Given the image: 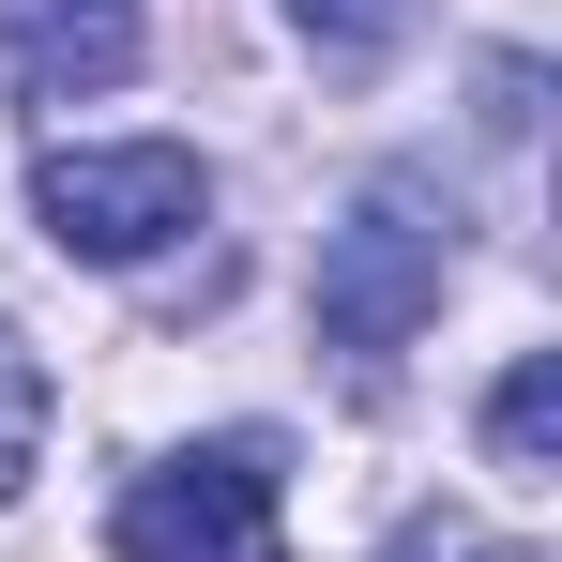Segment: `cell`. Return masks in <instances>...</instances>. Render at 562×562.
Segmentation results:
<instances>
[{
	"mask_svg": "<svg viewBox=\"0 0 562 562\" xmlns=\"http://www.w3.org/2000/svg\"><path fill=\"white\" fill-rule=\"evenodd\" d=\"M106 548L122 562H274V441L244 426V441H198V457L137 471L122 502H106Z\"/></svg>",
	"mask_w": 562,
	"mask_h": 562,
	"instance_id": "cell-3",
	"label": "cell"
},
{
	"mask_svg": "<svg viewBox=\"0 0 562 562\" xmlns=\"http://www.w3.org/2000/svg\"><path fill=\"white\" fill-rule=\"evenodd\" d=\"M31 457H46V366H31V350L0 335V502L31 486Z\"/></svg>",
	"mask_w": 562,
	"mask_h": 562,
	"instance_id": "cell-7",
	"label": "cell"
},
{
	"mask_svg": "<svg viewBox=\"0 0 562 562\" xmlns=\"http://www.w3.org/2000/svg\"><path fill=\"white\" fill-rule=\"evenodd\" d=\"M137 0H0V92L15 106H77L137 77Z\"/></svg>",
	"mask_w": 562,
	"mask_h": 562,
	"instance_id": "cell-4",
	"label": "cell"
},
{
	"mask_svg": "<svg viewBox=\"0 0 562 562\" xmlns=\"http://www.w3.org/2000/svg\"><path fill=\"white\" fill-rule=\"evenodd\" d=\"M486 562H548V548H486Z\"/></svg>",
	"mask_w": 562,
	"mask_h": 562,
	"instance_id": "cell-8",
	"label": "cell"
},
{
	"mask_svg": "<svg viewBox=\"0 0 562 562\" xmlns=\"http://www.w3.org/2000/svg\"><path fill=\"white\" fill-rule=\"evenodd\" d=\"M31 213H46V244H61V259L137 274V259H168L198 213H213V168H198L183 137H77V153H46V168H31Z\"/></svg>",
	"mask_w": 562,
	"mask_h": 562,
	"instance_id": "cell-2",
	"label": "cell"
},
{
	"mask_svg": "<svg viewBox=\"0 0 562 562\" xmlns=\"http://www.w3.org/2000/svg\"><path fill=\"white\" fill-rule=\"evenodd\" d=\"M486 457L502 471H548L562 457V350H517L502 395H486Z\"/></svg>",
	"mask_w": 562,
	"mask_h": 562,
	"instance_id": "cell-5",
	"label": "cell"
},
{
	"mask_svg": "<svg viewBox=\"0 0 562 562\" xmlns=\"http://www.w3.org/2000/svg\"><path fill=\"white\" fill-rule=\"evenodd\" d=\"M289 31H304V61H335V77H366V61H395V31H411V0H289Z\"/></svg>",
	"mask_w": 562,
	"mask_h": 562,
	"instance_id": "cell-6",
	"label": "cell"
},
{
	"mask_svg": "<svg viewBox=\"0 0 562 562\" xmlns=\"http://www.w3.org/2000/svg\"><path fill=\"white\" fill-rule=\"evenodd\" d=\"M441 289H457V198L426 183V168H366L350 213L319 228V335L350 366H395L441 319Z\"/></svg>",
	"mask_w": 562,
	"mask_h": 562,
	"instance_id": "cell-1",
	"label": "cell"
}]
</instances>
